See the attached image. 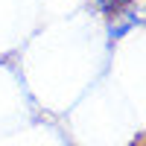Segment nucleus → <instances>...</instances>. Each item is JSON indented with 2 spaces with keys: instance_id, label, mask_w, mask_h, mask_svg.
<instances>
[{
  "instance_id": "obj_1",
  "label": "nucleus",
  "mask_w": 146,
  "mask_h": 146,
  "mask_svg": "<svg viewBox=\"0 0 146 146\" xmlns=\"http://www.w3.org/2000/svg\"><path fill=\"white\" fill-rule=\"evenodd\" d=\"M108 23H105V32H108V41H120V38H126V35L131 29H137L143 27V0H129V3L123 6H117L114 12H108Z\"/></svg>"
},
{
  "instance_id": "obj_2",
  "label": "nucleus",
  "mask_w": 146,
  "mask_h": 146,
  "mask_svg": "<svg viewBox=\"0 0 146 146\" xmlns=\"http://www.w3.org/2000/svg\"><path fill=\"white\" fill-rule=\"evenodd\" d=\"M123 3H129V0H91V6H94L96 12H102V15L114 12L117 6H123Z\"/></svg>"
}]
</instances>
